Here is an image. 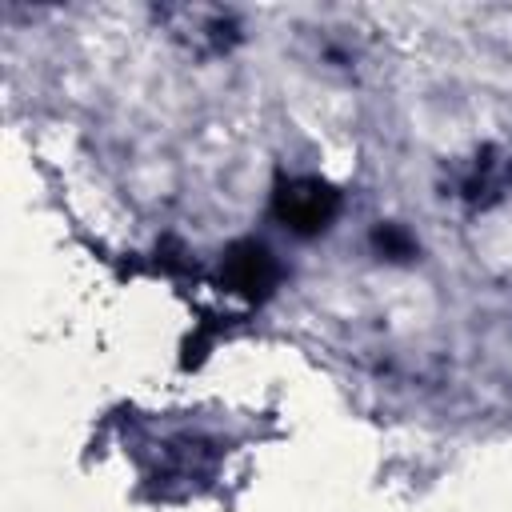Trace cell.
<instances>
[{"label": "cell", "mask_w": 512, "mask_h": 512, "mask_svg": "<svg viewBox=\"0 0 512 512\" xmlns=\"http://www.w3.org/2000/svg\"><path fill=\"white\" fill-rule=\"evenodd\" d=\"M328 212H332V196L320 184H304L284 196V216L292 228H324Z\"/></svg>", "instance_id": "obj_1"}]
</instances>
